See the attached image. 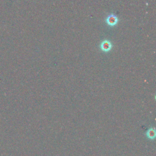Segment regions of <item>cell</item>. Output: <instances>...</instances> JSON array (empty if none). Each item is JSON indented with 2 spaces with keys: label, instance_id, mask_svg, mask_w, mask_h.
I'll return each instance as SVG.
<instances>
[{
  "label": "cell",
  "instance_id": "1",
  "mask_svg": "<svg viewBox=\"0 0 156 156\" xmlns=\"http://www.w3.org/2000/svg\"><path fill=\"white\" fill-rule=\"evenodd\" d=\"M105 22L109 26H114L117 24V23H118V20L116 16H115V15L111 14L107 17V18L105 20Z\"/></svg>",
  "mask_w": 156,
  "mask_h": 156
},
{
  "label": "cell",
  "instance_id": "3",
  "mask_svg": "<svg viewBox=\"0 0 156 156\" xmlns=\"http://www.w3.org/2000/svg\"><path fill=\"white\" fill-rule=\"evenodd\" d=\"M155 135H156V133L154 127L149 128L145 132L146 137L150 140H154L155 138Z\"/></svg>",
  "mask_w": 156,
  "mask_h": 156
},
{
  "label": "cell",
  "instance_id": "2",
  "mask_svg": "<svg viewBox=\"0 0 156 156\" xmlns=\"http://www.w3.org/2000/svg\"><path fill=\"white\" fill-rule=\"evenodd\" d=\"M112 47V45L111 42L107 40H104L100 45V48L101 49V50L105 53H107V52L110 51L111 50Z\"/></svg>",
  "mask_w": 156,
  "mask_h": 156
}]
</instances>
